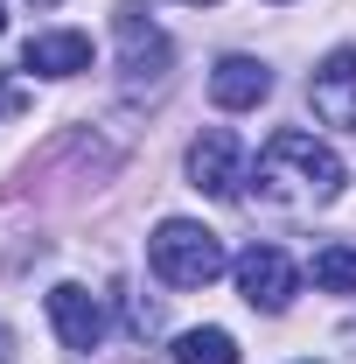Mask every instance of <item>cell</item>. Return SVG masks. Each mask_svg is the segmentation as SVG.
Masks as SVG:
<instances>
[{
  "label": "cell",
  "mask_w": 356,
  "mask_h": 364,
  "mask_svg": "<svg viewBox=\"0 0 356 364\" xmlns=\"http://www.w3.org/2000/svg\"><path fill=\"white\" fill-rule=\"evenodd\" d=\"M343 196V161L301 127H279L259 154V203L266 210H321Z\"/></svg>",
  "instance_id": "cell-1"
},
{
  "label": "cell",
  "mask_w": 356,
  "mask_h": 364,
  "mask_svg": "<svg viewBox=\"0 0 356 364\" xmlns=\"http://www.w3.org/2000/svg\"><path fill=\"white\" fill-rule=\"evenodd\" d=\"M147 267L161 273L168 287H210L230 259H223V245H217L210 225H196V218H161L154 238H147Z\"/></svg>",
  "instance_id": "cell-2"
},
{
  "label": "cell",
  "mask_w": 356,
  "mask_h": 364,
  "mask_svg": "<svg viewBox=\"0 0 356 364\" xmlns=\"http://www.w3.org/2000/svg\"><path fill=\"white\" fill-rule=\"evenodd\" d=\"M230 273H238V294H245L259 316H279V309L294 301V287H301V267H294L279 245H245V252L230 259Z\"/></svg>",
  "instance_id": "cell-3"
},
{
  "label": "cell",
  "mask_w": 356,
  "mask_h": 364,
  "mask_svg": "<svg viewBox=\"0 0 356 364\" xmlns=\"http://www.w3.org/2000/svg\"><path fill=\"white\" fill-rule=\"evenodd\" d=\"M189 182L203 196H238V182H245V140L230 134V127H210V134L189 147Z\"/></svg>",
  "instance_id": "cell-4"
},
{
  "label": "cell",
  "mask_w": 356,
  "mask_h": 364,
  "mask_svg": "<svg viewBox=\"0 0 356 364\" xmlns=\"http://www.w3.org/2000/svg\"><path fill=\"white\" fill-rule=\"evenodd\" d=\"M49 322H56L63 350H98V343H105V309H98V294L77 287V280L49 287Z\"/></svg>",
  "instance_id": "cell-5"
},
{
  "label": "cell",
  "mask_w": 356,
  "mask_h": 364,
  "mask_svg": "<svg viewBox=\"0 0 356 364\" xmlns=\"http://www.w3.org/2000/svg\"><path fill=\"white\" fill-rule=\"evenodd\" d=\"M308 98H314V119H328V127H356V49H328V56H321Z\"/></svg>",
  "instance_id": "cell-6"
},
{
  "label": "cell",
  "mask_w": 356,
  "mask_h": 364,
  "mask_svg": "<svg viewBox=\"0 0 356 364\" xmlns=\"http://www.w3.org/2000/svg\"><path fill=\"white\" fill-rule=\"evenodd\" d=\"M112 28H119V70H126V85H147V77H161V70H168V56H175V49H168V36H161L154 21H140L133 7H126Z\"/></svg>",
  "instance_id": "cell-7"
},
{
  "label": "cell",
  "mask_w": 356,
  "mask_h": 364,
  "mask_svg": "<svg viewBox=\"0 0 356 364\" xmlns=\"http://www.w3.org/2000/svg\"><path fill=\"white\" fill-rule=\"evenodd\" d=\"M210 98H217L223 112H252V105L272 98V70L259 56H223L217 70H210Z\"/></svg>",
  "instance_id": "cell-8"
},
{
  "label": "cell",
  "mask_w": 356,
  "mask_h": 364,
  "mask_svg": "<svg viewBox=\"0 0 356 364\" xmlns=\"http://www.w3.org/2000/svg\"><path fill=\"white\" fill-rule=\"evenodd\" d=\"M21 63H28L35 77H77V70H91V36H77V28H56V36H28Z\"/></svg>",
  "instance_id": "cell-9"
},
{
  "label": "cell",
  "mask_w": 356,
  "mask_h": 364,
  "mask_svg": "<svg viewBox=\"0 0 356 364\" xmlns=\"http://www.w3.org/2000/svg\"><path fill=\"white\" fill-rule=\"evenodd\" d=\"M175 364H238V336L230 329H182Z\"/></svg>",
  "instance_id": "cell-10"
},
{
  "label": "cell",
  "mask_w": 356,
  "mask_h": 364,
  "mask_svg": "<svg viewBox=\"0 0 356 364\" xmlns=\"http://www.w3.org/2000/svg\"><path fill=\"white\" fill-rule=\"evenodd\" d=\"M314 287L356 294V245H321V252H314Z\"/></svg>",
  "instance_id": "cell-11"
},
{
  "label": "cell",
  "mask_w": 356,
  "mask_h": 364,
  "mask_svg": "<svg viewBox=\"0 0 356 364\" xmlns=\"http://www.w3.org/2000/svg\"><path fill=\"white\" fill-rule=\"evenodd\" d=\"M7 112H21V91H14L7 77H0V119H7Z\"/></svg>",
  "instance_id": "cell-12"
},
{
  "label": "cell",
  "mask_w": 356,
  "mask_h": 364,
  "mask_svg": "<svg viewBox=\"0 0 356 364\" xmlns=\"http://www.w3.org/2000/svg\"><path fill=\"white\" fill-rule=\"evenodd\" d=\"M7 358H14V336H7V329H0V364H7Z\"/></svg>",
  "instance_id": "cell-13"
},
{
  "label": "cell",
  "mask_w": 356,
  "mask_h": 364,
  "mask_svg": "<svg viewBox=\"0 0 356 364\" xmlns=\"http://www.w3.org/2000/svg\"><path fill=\"white\" fill-rule=\"evenodd\" d=\"M189 7H217V0H189Z\"/></svg>",
  "instance_id": "cell-14"
},
{
  "label": "cell",
  "mask_w": 356,
  "mask_h": 364,
  "mask_svg": "<svg viewBox=\"0 0 356 364\" xmlns=\"http://www.w3.org/2000/svg\"><path fill=\"white\" fill-rule=\"evenodd\" d=\"M0 28H7V7H0Z\"/></svg>",
  "instance_id": "cell-15"
},
{
  "label": "cell",
  "mask_w": 356,
  "mask_h": 364,
  "mask_svg": "<svg viewBox=\"0 0 356 364\" xmlns=\"http://www.w3.org/2000/svg\"><path fill=\"white\" fill-rule=\"evenodd\" d=\"M35 7H56V0H35Z\"/></svg>",
  "instance_id": "cell-16"
}]
</instances>
